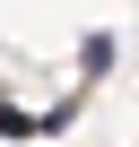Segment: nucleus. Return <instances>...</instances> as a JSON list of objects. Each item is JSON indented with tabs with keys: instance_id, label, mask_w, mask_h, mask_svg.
<instances>
[{
	"instance_id": "nucleus-1",
	"label": "nucleus",
	"mask_w": 139,
	"mask_h": 147,
	"mask_svg": "<svg viewBox=\"0 0 139 147\" xmlns=\"http://www.w3.org/2000/svg\"><path fill=\"white\" fill-rule=\"evenodd\" d=\"M35 130H44L35 113H18V104H0V138H35Z\"/></svg>"
}]
</instances>
